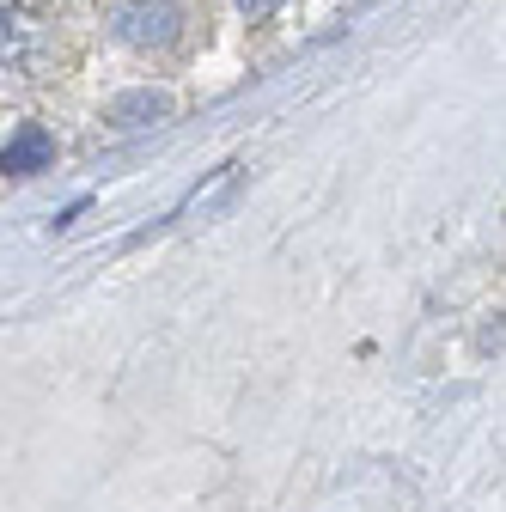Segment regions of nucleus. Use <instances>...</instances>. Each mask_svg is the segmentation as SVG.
<instances>
[{
	"mask_svg": "<svg viewBox=\"0 0 506 512\" xmlns=\"http://www.w3.org/2000/svg\"><path fill=\"white\" fill-rule=\"evenodd\" d=\"M159 116H165V98H153V92H135V98L110 104V122L116 128H141V122H159Z\"/></svg>",
	"mask_w": 506,
	"mask_h": 512,
	"instance_id": "obj_4",
	"label": "nucleus"
},
{
	"mask_svg": "<svg viewBox=\"0 0 506 512\" xmlns=\"http://www.w3.org/2000/svg\"><path fill=\"white\" fill-rule=\"evenodd\" d=\"M232 7H238L244 19H269V13H281V0H232Z\"/></svg>",
	"mask_w": 506,
	"mask_h": 512,
	"instance_id": "obj_5",
	"label": "nucleus"
},
{
	"mask_svg": "<svg viewBox=\"0 0 506 512\" xmlns=\"http://www.w3.org/2000/svg\"><path fill=\"white\" fill-rule=\"evenodd\" d=\"M43 55V31L25 7H0V68H31Z\"/></svg>",
	"mask_w": 506,
	"mask_h": 512,
	"instance_id": "obj_2",
	"label": "nucleus"
},
{
	"mask_svg": "<svg viewBox=\"0 0 506 512\" xmlns=\"http://www.w3.org/2000/svg\"><path fill=\"white\" fill-rule=\"evenodd\" d=\"M55 159V135H49V128H37V122H25L19 128V135L7 141V147H0V171H7V177H25V171H43Z\"/></svg>",
	"mask_w": 506,
	"mask_h": 512,
	"instance_id": "obj_3",
	"label": "nucleus"
},
{
	"mask_svg": "<svg viewBox=\"0 0 506 512\" xmlns=\"http://www.w3.org/2000/svg\"><path fill=\"white\" fill-rule=\"evenodd\" d=\"M110 31L129 49H171L183 31V13H177V0H122L110 13Z\"/></svg>",
	"mask_w": 506,
	"mask_h": 512,
	"instance_id": "obj_1",
	"label": "nucleus"
}]
</instances>
